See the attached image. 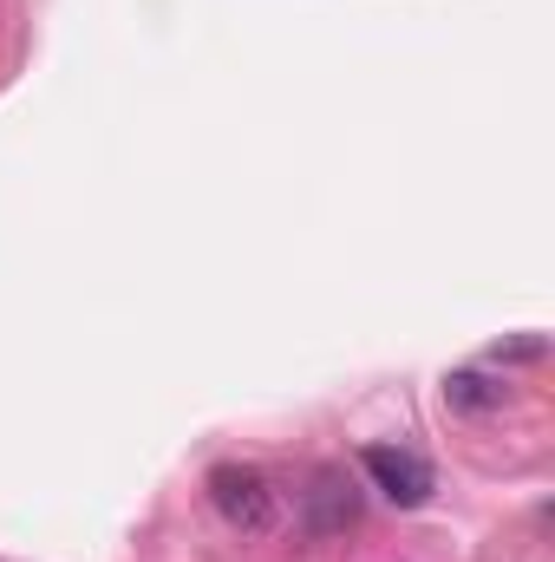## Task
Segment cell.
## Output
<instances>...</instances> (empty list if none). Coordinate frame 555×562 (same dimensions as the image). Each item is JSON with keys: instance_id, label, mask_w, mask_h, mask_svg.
Instances as JSON below:
<instances>
[{"instance_id": "obj_1", "label": "cell", "mask_w": 555, "mask_h": 562, "mask_svg": "<svg viewBox=\"0 0 555 562\" xmlns=\"http://www.w3.org/2000/svg\"><path fill=\"white\" fill-rule=\"evenodd\" d=\"M209 504L223 510L229 530L242 537H269L275 530V484L256 464H216L209 471Z\"/></svg>"}, {"instance_id": "obj_2", "label": "cell", "mask_w": 555, "mask_h": 562, "mask_svg": "<svg viewBox=\"0 0 555 562\" xmlns=\"http://www.w3.org/2000/svg\"><path fill=\"white\" fill-rule=\"evenodd\" d=\"M360 464H366L373 491H380L386 504H399V510H418V504L431 497V464H424L418 451H399V445H366V451H360Z\"/></svg>"}, {"instance_id": "obj_3", "label": "cell", "mask_w": 555, "mask_h": 562, "mask_svg": "<svg viewBox=\"0 0 555 562\" xmlns=\"http://www.w3.org/2000/svg\"><path fill=\"white\" fill-rule=\"evenodd\" d=\"M353 517H360L353 477L333 471V464H320V471H314V491H307V530H314V537H333V530H347Z\"/></svg>"}, {"instance_id": "obj_4", "label": "cell", "mask_w": 555, "mask_h": 562, "mask_svg": "<svg viewBox=\"0 0 555 562\" xmlns=\"http://www.w3.org/2000/svg\"><path fill=\"white\" fill-rule=\"evenodd\" d=\"M503 400H510V386L490 380V373H477V367L444 373V406H451V413H497Z\"/></svg>"}]
</instances>
